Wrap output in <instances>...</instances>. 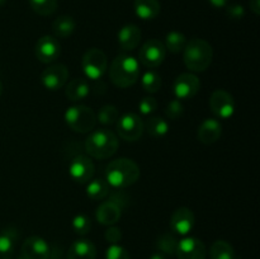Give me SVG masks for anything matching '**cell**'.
I'll return each mask as SVG.
<instances>
[{
	"instance_id": "1",
	"label": "cell",
	"mask_w": 260,
	"mask_h": 259,
	"mask_svg": "<svg viewBox=\"0 0 260 259\" xmlns=\"http://www.w3.org/2000/svg\"><path fill=\"white\" fill-rule=\"evenodd\" d=\"M140 178V167L132 159L121 157L113 160L106 169V180L109 187L123 189L135 184Z\"/></svg>"
},
{
	"instance_id": "2",
	"label": "cell",
	"mask_w": 260,
	"mask_h": 259,
	"mask_svg": "<svg viewBox=\"0 0 260 259\" xmlns=\"http://www.w3.org/2000/svg\"><path fill=\"white\" fill-rule=\"evenodd\" d=\"M140 76L139 61L128 55H119L109 66V79L118 88H129Z\"/></svg>"
},
{
	"instance_id": "3",
	"label": "cell",
	"mask_w": 260,
	"mask_h": 259,
	"mask_svg": "<svg viewBox=\"0 0 260 259\" xmlns=\"http://www.w3.org/2000/svg\"><path fill=\"white\" fill-rule=\"evenodd\" d=\"M119 146L118 137L111 130L93 131L85 140V151L94 159L103 160L113 156Z\"/></svg>"
},
{
	"instance_id": "4",
	"label": "cell",
	"mask_w": 260,
	"mask_h": 259,
	"mask_svg": "<svg viewBox=\"0 0 260 259\" xmlns=\"http://www.w3.org/2000/svg\"><path fill=\"white\" fill-rule=\"evenodd\" d=\"M184 60L185 66L193 73H202L207 70L212 63L213 48L207 41L202 38H193L187 42L184 47Z\"/></svg>"
},
{
	"instance_id": "5",
	"label": "cell",
	"mask_w": 260,
	"mask_h": 259,
	"mask_svg": "<svg viewBox=\"0 0 260 259\" xmlns=\"http://www.w3.org/2000/svg\"><path fill=\"white\" fill-rule=\"evenodd\" d=\"M66 124L73 131L80 132V134H88L94 130L96 124V113L88 106L76 104L71 106L65 112Z\"/></svg>"
},
{
	"instance_id": "6",
	"label": "cell",
	"mask_w": 260,
	"mask_h": 259,
	"mask_svg": "<svg viewBox=\"0 0 260 259\" xmlns=\"http://www.w3.org/2000/svg\"><path fill=\"white\" fill-rule=\"evenodd\" d=\"M81 68L86 78L90 80H99L103 78L108 69L106 53L99 48H90L84 53Z\"/></svg>"
},
{
	"instance_id": "7",
	"label": "cell",
	"mask_w": 260,
	"mask_h": 259,
	"mask_svg": "<svg viewBox=\"0 0 260 259\" xmlns=\"http://www.w3.org/2000/svg\"><path fill=\"white\" fill-rule=\"evenodd\" d=\"M167 56V50L161 41L149 40L142 45L139 52V62L147 69H155L161 65Z\"/></svg>"
},
{
	"instance_id": "8",
	"label": "cell",
	"mask_w": 260,
	"mask_h": 259,
	"mask_svg": "<svg viewBox=\"0 0 260 259\" xmlns=\"http://www.w3.org/2000/svg\"><path fill=\"white\" fill-rule=\"evenodd\" d=\"M116 124L119 137L129 142L137 141L145 131L144 122L136 113H126L119 116Z\"/></svg>"
},
{
	"instance_id": "9",
	"label": "cell",
	"mask_w": 260,
	"mask_h": 259,
	"mask_svg": "<svg viewBox=\"0 0 260 259\" xmlns=\"http://www.w3.org/2000/svg\"><path fill=\"white\" fill-rule=\"evenodd\" d=\"M235 99L229 91L217 89L211 94L210 108L217 118L228 119L235 113Z\"/></svg>"
},
{
	"instance_id": "10",
	"label": "cell",
	"mask_w": 260,
	"mask_h": 259,
	"mask_svg": "<svg viewBox=\"0 0 260 259\" xmlns=\"http://www.w3.org/2000/svg\"><path fill=\"white\" fill-rule=\"evenodd\" d=\"M69 173L73 180L80 184H86L90 179H93L95 167H94L93 160L85 155H76L70 163Z\"/></svg>"
},
{
	"instance_id": "11",
	"label": "cell",
	"mask_w": 260,
	"mask_h": 259,
	"mask_svg": "<svg viewBox=\"0 0 260 259\" xmlns=\"http://www.w3.org/2000/svg\"><path fill=\"white\" fill-rule=\"evenodd\" d=\"M69 79L68 66L63 63H52L41 74L42 85L48 90H58L66 84Z\"/></svg>"
},
{
	"instance_id": "12",
	"label": "cell",
	"mask_w": 260,
	"mask_h": 259,
	"mask_svg": "<svg viewBox=\"0 0 260 259\" xmlns=\"http://www.w3.org/2000/svg\"><path fill=\"white\" fill-rule=\"evenodd\" d=\"M36 57L43 63H53L61 53V45L55 36H43L36 43Z\"/></svg>"
},
{
	"instance_id": "13",
	"label": "cell",
	"mask_w": 260,
	"mask_h": 259,
	"mask_svg": "<svg viewBox=\"0 0 260 259\" xmlns=\"http://www.w3.org/2000/svg\"><path fill=\"white\" fill-rule=\"evenodd\" d=\"M200 79L192 73L180 74L174 80V84H173L174 95L179 101H182V99H192L200 91Z\"/></svg>"
},
{
	"instance_id": "14",
	"label": "cell",
	"mask_w": 260,
	"mask_h": 259,
	"mask_svg": "<svg viewBox=\"0 0 260 259\" xmlns=\"http://www.w3.org/2000/svg\"><path fill=\"white\" fill-rule=\"evenodd\" d=\"M175 255L178 259H206L207 250L202 240L193 236H187L178 241Z\"/></svg>"
},
{
	"instance_id": "15",
	"label": "cell",
	"mask_w": 260,
	"mask_h": 259,
	"mask_svg": "<svg viewBox=\"0 0 260 259\" xmlns=\"http://www.w3.org/2000/svg\"><path fill=\"white\" fill-rule=\"evenodd\" d=\"M20 255L24 259H50L51 246L41 236H29L23 243Z\"/></svg>"
},
{
	"instance_id": "16",
	"label": "cell",
	"mask_w": 260,
	"mask_h": 259,
	"mask_svg": "<svg viewBox=\"0 0 260 259\" xmlns=\"http://www.w3.org/2000/svg\"><path fill=\"white\" fill-rule=\"evenodd\" d=\"M194 213L188 207H179L173 212L170 217V228L172 231L180 236H185L192 231L194 226Z\"/></svg>"
},
{
	"instance_id": "17",
	"label": "cell",
	"mask_w": 260,
	"mask_h": 259,
	"mask_svg": "<svg viewBox=\"0 0 260 259\" xmlns=\"http://www.w3.org/2000/svg\"><path fill=\"white\" fill-rule=\"evenodd\" d=\"M222 135V124L216 118H206L200 124L197 131V139L203 145H212L220 140Z\"/></svg>"
},
{
	"instance_id": "18",
	"label": "cell",
	"mask_w": 260,
	"mask_h": 259,
	"mask_svg": "<svg viewBox=\"0 0 260 259\" xmlns=\"http://www.w3.org/2000/svg\"><path fill=\"white\" fill-rule=\"evenodd\" d=\"M117 40L122 51H134L141 42V30L136 24H126L119 29Z\"/></svg>"
},
{
	"instance_id": "19",
	"label": "cell",
	"mask_w": 260,
	"mask_h": 259,
	"mask_svg": "<svg viewBox=\"0 0 260 259\" xmlns=\"http://www.w3.org/2000/svg\"><path fill=\"white\" fill-rule=\"evenodd\" d=\"M122 208L112 201L102 202L96 208L95 217L99 223L106 226H112L121 220Z\"/></svg>"
},
{
	"instance_id": "20",
	"label": "cell",
	"mask_w": 260,
	"mask_h": 259,
	"mask_svg": "<svg viewBox=\"0 0 260 259\" xmlns=\"http://www.w3.org/2000/svg\"><path fill=\"white\" fill-rule=\"evenodd\" d=\"M95 245L88 239H79L71 244L68 251V259H95Z\"/></svg>"
},
{
	"instance_id": "21",
	"label": "cell",
	"mask_w": 260,
	"mask_h": 259,
	"mask_svg": "<svg viewBox=\"0 0 260 259\" xmlns=\"http://www.w3.org/2000/svg\"><path fill=\"white\" fill-rule=\"evenodd\" d=\"M65 94L69 101L71 102L83 101L90 94V85H89L88 80L84 78L73 79L66 86Z\"/></svg>"
},
{
	"instance_id": "22",
	"label": "cell",
	"mask_w": 260,
	"mask_h": 259,
	"mask_svg": "<svg viewBox=\"0 0 260 259\" xmlns=\"http://www.w3.org/2000/svg\"><path fill=\"white\" fill-rule=\"evenodd\" d=\"M135 13L142 20H152L160 14L159 0H135Z\"/></svg>"
},
{
	"instance_id": "23",
	"label": "cell",
	"mask_w": 260,
	"mask_h": 259,
	"mask_svg": "<svg viewBox=\"0 0 260 259\" xmlns=\"http://www.w3.org/2000/svg\"><path fill=\"white\" fill-rule=\"evenodd\" d=\"M18 234L15 230L5 229L0 233V259H12L14 255L15 240Z\"/></svg>"
},
{
	"instance_id": "24",
	"label": "cell",
	"mask_w": 260,
	"mask_h": 259,
	"mask_svg": "<svg viewBox=\"0 0 260 259\" xmlns=\"http://www.w3.org/2000/svg\"><path fill=\"white\" fill-rule=\"evenodd\" d=\"M111 187L107 183L106 179L96 178V179H90L86 183V195L93 201H102L109 196Z\"/></svg>"
},
{
	"instance_id": "25",
	"label": "cell",
	"mask_w": 260,
	"mask_h": 259,
	"mask_svg": "<svg viewBox=\"0 0 260 259\" xmlns=\"http://www.w3.org/2000/svg\"><path fill=\"white\" fill-rule=\"evenodd\" d=\"M75 27V20L70 15H60L52 23L53 35H55V37L58 38H68L69 36L73 35Z\"/></svg>"
},
{
	"instance_id": "26",
	"label": "cell",
	"mask_w": 260,
	"mask_h": 259,
	"mask_svg": "<svg viewBox=\"0 0 260 259\" xmlns=\"http://www.w3.org/2000/svg\"><path fill=\"white\" fill-rule=\"evenodd\" d=\"M144 130L154 139H160L169 132V123L161 117H151L144 124Z\"/></svg>"
},
{
	"instance_id": "27",
	"label": "cell",
	"mask_w": 260,
	"mask_h": 259,
	"mask_svg": "<svg viewBox=\"0 0 260 259\" xmlns=\"http://www.w3.org/2000/svg\"><path fill=\"white\" fill-rule=\"evenodd\" d=\"M211 259H235V250L233 245L225 240H216L210 248Z\"/></svg>"
},
{
	"instance_id": "28",
	"label": "cell",
	"mask_w": 260,
	"mask_h": 259,
	"mask_svg": "<svg viewBox=\"0 0 260 259\" xmlns=\"http://www.w3.org/2000/svg\"><path fill=\"white\" fill-rule=\"evenodd\" d=\"M185 45H187V38H185V36L182 32L172 30L165 37V50L172 53L182 52L184 50Z\"/></svg>"
},
{
	"instance_id": "29",
	"label": "cell",
	"mask_w": 260,
	"mask_h": 259,
	"mask_svg": "<svg viewBox=\"0 0 260 259\" xmlns=\"http://www.w3.org/2000/svg\"><path fill=\"white\" fill-rule=\"evenodd\" d=\"M141 85L142 89H144L146 93H157V91L160 90V88H161V76H160V74L157 73V71L150 69V70H147L146 73L142 75Z\"/></svg>"
},
{
	"instance_id": "30",
	"label": "cell",
	"mask_w": 260,
	"mask_h": 259,
	"mask_svg": "<svg viewBox=\"0 0 260 259\" xmlns=\"http://www.w3.org/2000/svg\"><path fill=\"white\" fill-rule=\"evenodd\" d=\"M177 245L178 239L170 233L161 234L156 240V248L159 249L160 253L165 254V255H175Z\"/></svg>"
},
{
	"instance_id": "31",
	"label": "cell",
	"mask_w": 260,
	"mask_h": 259,
	"mask_svg": "<svg viewBox=\"0 0 260 259\" xmlns=\"http://www.w3.org/2000/svg\"><path fill=\"white\" fill-rule=\"evenodd\" d=\"M29 5L36 14L48 17L57 9V0H29Z\"/></svg>"
},
{
	"instance_id": "32",
	"label": "cell",
	"mask_w": 260,
	"mask_h": 259,
	"mask_svg": "<svg viewBox=\"0 0 260 259\" xmlns=\"http://www.w3.org/2000/svg\"><path fill=\"white\" fill-rule=\"evenodd\" d=\"M119 118V112L118 109L111 104H106L99 109L98 114H96V121L101 122L104 126H112L116 124Z\"/></svg>"
},
{
	"instance_id": "33",
	"label": "cell",
	"mask_w": 260,
	"mask_h": 259,
	"mask_svg": "<svg viewBox=\"0 0 260 259\" xmlns=\"http://www.w3.org/2000/svg\"><path fill=\"white\" fill-rule=\"evenodd\" d=\"M91 229V221L89 216L83 215H76L73 218V230L75 231L78 235H86Z\"/></svg>"
},
{
	"instance_id": "34",
	"label": "cell",
	"mask_w": 260,
	"mask_h": 259,
	"mask_svg": "<svg viewBox=\"0 0 260 259\" xmlns=\"http://www.w3.org/2000/svg\"><path fill=\"white\" fill-rule=\"evenodd\" d=\"M183 113H184V107H183V103L179 99L175 98L168 103L167 109H165V116L168 118L175 121V119L180 118L183 116Z\"/></svg>"
},
{
	"instance_id": "35",
	"label": "cell",
	"mask_w": 260,
	"mask_h": 259,
	"mask_svg": "<svg viewBox=\"0 0 260 259\" xmlns=\"http://www.w3.org/2000/svg\"><path fill=\"white\" fill-rule=\"evenodd\" d=\"M106 259H129V253L122 245L111 244L106 250Z\"/></svg>"
},
{
	"instance_id": "36",
	"label": "cell",
	"mask_w": 260,
	"mask_h": 259,
	"mask_svg": "<svg viewBox=\"0 0 260 259\" xmlns=\"http://www.w3.org/2000/svg\"><path fill=\"white\" fill-rule=\"evenodd\" d=\"M157 108V101L154 96H144L139 103V109L141 114L144 116H149L152 114Z\"/></svg>"
},
{
	"instance_id": "37",
	"label": "cell",
	"mask_w": 260,
	"mask_h": 259,
	"mask_svg": "<svg viewBox=\"0 0 260 259\" xmlns=\"http://www.w3.org/2000/svg\"><path fill=\"white\" fill-rule=\"evenodd\" d=\"M226 13H228V17L233 20H240L243 19L244 15H245V9H244L243 5L240 4H231L229 5L228 9H226Z\"/></svg>"
},
{
	"instance_id": "38",
	"label": "cell",
	"mask_w": 260,
	"mask_h": 259,
	"mask_svg": "<svg viewBox=\"0 0 260 259\" xmlns=\"http://www.w3.org/2000/svg\"><path fill=\"white\" fill-rule=\"evenodd\" d=\"M106 236V240L108 241L109 244H118L119 241L122 240V231L121 229L117 228V226H109L108 230L104 234Z\"/></svg>"
},
{
	"instance_id": "39",
	"label": "cell",
	"mask_w": 260,
	"mask_h": 259,
	"mask_svg": "<svg viewBox=\"0 0 260 259\" xmlns=\"http://www.w3.org/2000/svg\"><path fill=\"white\" fill-rule=\"evenodd\" d=\"M249 5H250V9L254 14H260V0H250V2H249Z\"/></svg>"
},
{
	"instance_id": "40",
	"label": "cell",
	"mask_w": 260,
	"mask_h": 259,
	"mask_svg": "<svg viewBox=\"0 0 260 259\" xmlns=\"http://www.w3.org/2000/svg\"><path fill=\"white\" fill-rule=\"evenodd\" d=\"M208 3L215 8H225L228 7L229 0H208Z\"/></svg>"
},
{
	"instance_id": "41",
	"label": "cell",
	"mask_w": 260,
	"mask_h": 259,
	"mask_svg": "<svg viewBox=\"0 0 260 259\" xmlns=\"http://www.w3.org/2000/svg\"><path fill=\"white\" fill-rule=\"evenodd\" d=\"M150 259H168V256L165 255V254L160 253V251H157V253H154L151 256H150Z\"/></svg>"
},
{
	"instance_id": "42",
	"label": "cell",
	"mask_w": 260,
	"mask_h": 259,
	"mask_svg": "<svg viewBox=\"0 0 260 259\" xmlns=\"http://www.w3.org/2000/svg\"><path fill=\"white\" fill-rule=\"evenodd\" d=\"M2 94H3V83L0 81V95H2Z\"/></svg>"
},
{
	"instance_id": "43",
	"label": "cell",
	"mask_w": 260,
	"mask_h": 259,
	"mask_svg": "<svg viewBox=\"0 0 260 259\" xmlns=\"http://www.w3.org/2000/svg\"><path fill=\"white\" fill-rule=\"evenodd\" d=\"M5 2H7V0H0V7H2V5H4Z\"/></svg>"
},
{
	"instance_id": "44",
	"label": "cell",
	"mask_w": 260,
	"mask_h": 259,
	"mask_svg": "<svg viewBox=\"0 0 260 259\" xmlns=\"http://www.w3.org/2000/svg\"><path fill=\"white\" fill-rule=\"evenodd\" d=\"M19 259H24V258H23V256H22V255H20V256H19Z\"/></svg>"
}]
</instances>
